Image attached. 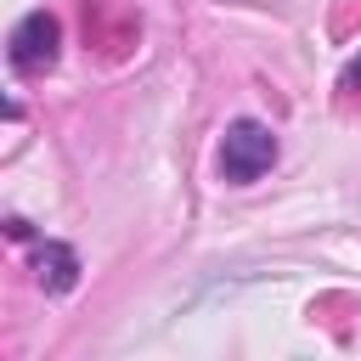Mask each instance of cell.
<instances>
[{"instance_id": "obj_1", "label": "cell", "mask_w": 361, "mask_h": 361, "mask_svg": "<svg viewBox=\"0 0 361 361\" xmlns=\"http://www.w3.org/2000/svg\"><path fill=\"white\" fill-rule=\"evenodd\" d=\"M276 130L271 124H259V118H231L226 124V135H220V180H231V186H248V180H259L271 164H276Z\"/></svg>"}, {"instance_id": "obj_4", "label": "cell", "mask_w": 361, "mask_h": 361, "mask_svg": "<svg viewBox=\"0 0 361 361\" xmlns=\"http://www.w3.org/2000/svg\"><path fill=\"white\" fill-rule=\"evenodd\" d=\"M338 85H344V90H361V56L344 68V79H338Z\"/></svg>"}, {"instance_id": "obj_3", "label": "cell", "mask_w": 361, "mask_h": 361, "mask_svg": "<svg viewBox=\"0 0 361 361\" xmlns=\"http://www.w3.org/2000/svg\"><path fill=\"white\" fill-rule=\"evenodd\" d=\"M34 276H39L45 293H68L79 282V254L68 243H39L34 248Z\"/></svg>"}, {"instance_id": "obj_2", "label": "cell", "mask_w": 361, "mask_h": 361, "mask_svg": "<svg viewBox=\"0 0 361 361\" xmlns=\"http://www.w3.org/2000/svg\"><path fill=\"white\" fill-rule=\"evenodd\" d=\"M56 51H62V23H56L51 11H28V17L11 28V39H6V56H11V68H17L23 79L51 73V68H56Z\"/></svg>"}]
</instances>
